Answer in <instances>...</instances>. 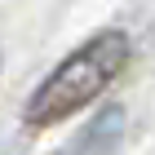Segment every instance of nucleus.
Returning <instances> with one entry per match:
<instances>
[{"label":"nucleus","mask_w":155,"mask_h":155,"mask_svg":"<svg viewBox=\"0 0 155 155\" xmlns=\"http://www.w3.org/2000/svg\"><path fill=\"white\" fill-rule=\"evenodd\" d=\"M129 62V36L124 31H97L93 40H84L58 71L40 84L31 102H27V124L45 129L58 120L75 115L80 107H89Z\"/></svg>","instance_id":"obj_1"},{"label":"nucleus","mask_w":155,"mask_h":155,"mask_svg":"<svg viewBox=\"0 0 155 155\" xmlns=\"http://www.w3.org/2000/svg\"><path fill=\"white\" fill-rule=\"evenodd\" d=\"M120 137H124V111L107 107V111H97V120L75 137L71 155H111L120 146Z\"/></svg>","instance_id":"obj_2"}]
</instances>
